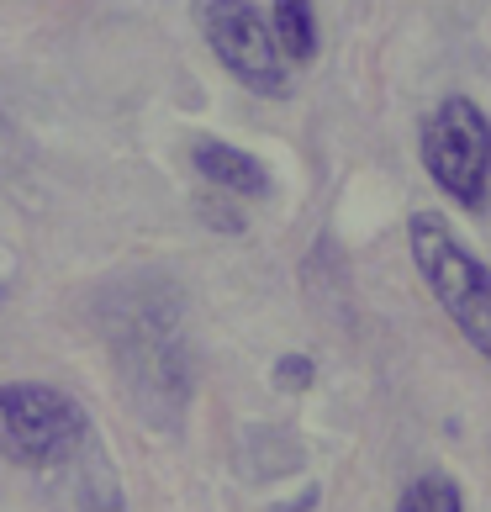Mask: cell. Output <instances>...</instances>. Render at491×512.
Instances as JSON below:
<instances>
[{"mask_svg": "<svg viewBox=\"0 0 491 512\" xmlns=\"http://www.w3.org/2000/svg\"><path fill=\"white\" fill-rule=\"evenodd\" d=\"M312 375H317V370H312L307 354H280V359H275V386H280V391H307Z\"/></svg>", "mask_w": 491, "mask_h": 512, "instance_id": "cell-8", "label": "cell"}, {"mask_svg": "<svg viewBox=\"0 0 491 512\" xmlns=\"http://www.w3.org/2000/svg\"><path fill=\"white\" fill-rule=\"evenodd\" d=\"M90 444V417L69 391L43 381L0 386V454L22 470H59Z\"/></svg>", "mask_w": 491, "mask_h": 512, "instance_id": "cell-2", "label": "cell"}, {"mask_svg": "<svg viewBox=\"0 0 491 512\" xmlns=\"http://www.w3.org/2000/svg\"><path fill=\"white\" fill-rule=\"evenodd\" d=\"M191 164L206 185L217 191H233V196H270V169H264L254 154H243L233 143H217V138H201L191 148Z\"/></svg>", "mask_w": 491, "mask_h": 512, "instance_id": "cell-5", "label": "cell"}, {"mask_svg": "<svg viewBox=\"0 0 491 512\" xmlns=\"http://www.w3.org/2000/svg\"><path fill=\"white\" fill-rule=\"evenodd\" d=\"M418 154H423L428 180L449 201L465 206V212H481L491 191V122L476 101L444 96L433 106L418 127Z\"/></svg>", "mask_w": 491, "mask_h": 512, "instance_id": "cell-3", "label": "cell"}, {"mask_svg": "<svg viewBox=\"0 0 491 512\" xmlns=\"http://www.w3.org/2000/svg\"><path fill=\"white\" fill-rule=\"evenodd\" d=\"M407 249L433 301L455 317V328L476 344V354L491 359V264L470 254L439 212H418L407 222Z\"/></svg>", "mask_w": 491, "mask_h": 512, "instance_id": "cell-1", "label": "cell"}, {"mask_svg": "<svg viewBox=\"0 0 491 512\" xmlns=\"http://www.w3.org/2000/svg\"><path fill=\"white\" fill-rule=\"evenodd\" d=\"M270 32H275V48L286 53V64H307L317 53V11H312V0H275L270 6Z\"/></svg>", "mask_w": 491, "mask_h": 512, "instance_id": "cell-6", "label": "cell"}, {"mask_svg": "<svg viewBox=\"0 0 491 512\" xmlns=\"http://www.w3.org/2000/svg\"><path fill=\"white\" fill-rule=\"evenodd\" d=\"M201 32L238 85H249L254 96H286V53L275 48V32L254 0H201Z\"/></svg>", "mask_w": 491, "mask_h": 512, "instance_id": "cell-4", "label": "cell"}, {"mask_svg": "<svg viewBox=\"0 0 491 512\" xmlns=\"http://www.w3.org/2000/svg\"><path fill=\"white\" fill-rule=\"evenodd\" d=\"M396 512H465V497L449 476H418L402 491Z\"/></svg>", "mask_w": 491, "mask_h": 512, "instance_id": "cell-7", "label": "cell"}]
</instances>
